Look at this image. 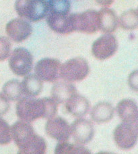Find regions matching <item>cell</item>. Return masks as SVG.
I'll use <instances>...</instances> for the list:
<instances>
[{"instance_id": "cell-1", "label": "cell", "mask_w": 138, "mask_h": 154, "mask_svg": "<svg viewBox=\"0 0 138 154\" xmlns=\"http://www.w3.org/2000/svg\"><path fill=\"white\" fill-rule=\"evenodd\" d=\"M57 103L52 98L35 99L24 96L16 104V114L20 120L31 123L39 118L49 119L57 114Z\"/></svg>"}, {"instance_id": "cell-2", "label": "cell", "mask_w": 138, "mask_h": 154, "mask_svg": "<svg viewBox=\"0 0 138 154\" xmlns=\"http://www.w3.org/2000/svg\"><path fill=\"white\" fill-rule=\"evenodd\" d=\"M12 139L18 147L20 154H44L46 143L42 137L35 133L30 123L20 120L11 126Z\"/></svg>"}, {"instance_id": "cell-3", "label": "cell", "mask_w": 138, "mask_h": 154, "mask_svg": "<svg viewBox=\"0 0 138 154\" xmlns=\"http://www.w3.org/2000/svg\"><path fill=\"white\" fill-rule=\"evenodd\" d=\"M15 10L20 17L38 22L47 15L48 5L46 0H16Z\"/></svg>"}, {"instance_id": "cell-4", "label": "cell", "mask_w": 138, "mask_h": 154, "mask_svg": "<svg viewBox=\"0 0 138 154\" xmlns=\"http://www.w3.org/2000/svg\"><path fill=\"white\" fill-rule=\"evenodd\" d=\"M90 72L88 62L83 57H74L61 66L60 78L68 82L82 81Z\"/></svg>"}, {"instance_id": "cell-5", "label": "cell", "mask_w": 138, "mask_h": 154, "mask_svg": "<svg viewBox=\"0 0 138 154\" xmlns=\"http://www.w3.org/2000/svg\"><path fill=\"white\" fill-rule=\"evenodd\" d=\"M9 66L14 75L25 76L31 72L33 67L32 54L24 48H18L10 55Z\"/></svg>"}, {"instance_id": "cell-6", "label": "cell", "mask_w": 138, "mask_h": 154, "mask_svg": "<svg viewBox=\"0 0 138 154\" xmlns=\"http://www.w3.org/2000/svg\"><path fill=\"white\" fill-rule=\"evenodd\" d=\"M113 137L116 145L120 149L123 150L132 149L137 141V124L123 122L115 128Z\"/></svg>"}, {"instance_id": "cell-7", "label": "cell", "mask_w": 138, "mask_h": 154, "mask_svg": "<svg viewBox=\"0 0 138 154\" xmlns=\"http://www.w3.org/2000/svg\"><path fill=\"white\" fill-rule=\"evenodd\" d=\"M75 31L86 34H94L99 30L98 13L88 10L82 13L72 14Z\"/></svg>"}, {"instance_id": "cell-8", "label": "cell", "mask_w": 138, "mask_h": 154, "mask_svg": "<svg viewBox=\"0 0 138 154\" xmlns=\"http://www.w3.org/2000/svg\"><path fill=\"white\" fill-rule=\"evenodd\" d=\"M118 49L116 37L111 34H105L98 38L92 46V53L96 59L104 60L112 57Z\"/></svg>"}, {"instance_id": "cell-9", "label": "cell", "mask_w": 138, "mask_h": 154, "mask_svg": "<svg viewBox=\"0 0 138 154\" xmlns=\"http://www.w3.org/2000/svg\"><path fill=\"white\" fill-rule=\"evenodd\" d=\"M62 64L55 58H43L38 61L34 67V72L42 81L53 82L60 78Z\"/></svg>"}, {"instance_id": "cell-10", "label": "cell", "mask_w": 138, "mask_h": 154, "mask_svg": "<svg viewBox=\"0 0 138 154\" xmlns=\"http://www.w3.org/2000/svg\"><path fill=\"white\" fill-rule=\"evenodd\" d=\"M70 126L71 134L76 143L85 145L92 140L94 135V127L89 120L78 118Z\"/></svg>"}, {"instance_id": "cell-11", "label": "cell", "mask_w": 138, "mask_h": 154, "mask_svg": "<svg viewBox=\"0 0 138 154\" xmlns=\"http://www.w3.org/2000/svg\"><path fill=\"white\" fill-rule=\"evenodd\" d=\"M45 132L49 137L59 142L68 141L71 136V126L64 118L54 116L48 119Z\"/></svg>"}, {"instance_id": "cell-12", "label": "cell", "mask_w": 138, "mask_h": 154, "mask_svg": "<svg viewBox=\"0 0 138 154\" xmlns=\"http://www.w3.org/2000/svg\"><path fill=\"white\" fill-rule=\"evenodd\" d=\"M5 31L10 39L16 43H20L31 35L32 27L28 21L17 18L10 20L6 24Z\"/></svg>"}, {"instance_id": "cell-13", "label": "cell", "mask_w": 138, "mask_h": 154, "mask_svg": "<svg viewBox=\"0 0 138 154\" xmlns=\"http://www.w3.org/2000/svg\"><path fill=\"white\" fill-rule=\"evenodd\" d=\"M46 23L52 31L57 33L68 35L75 31L72 14L70 15H57L49 13Z\"/></svg>"}, {"instance_id": "cell-14", "label": "cell", "mask_w": 138, "mask_h": 154, "mask_svg": "<svg viewBox=\"0 0 138 154\" xmlns=\"http://www.w3.org/2000/svg\"><path fill=\"white\" fill-rule=\"evenodd\" d=\"M90 102L84 96L76 93L65 103V108L68 113L76 118H82L90 109Z\"/></svg>"}, {"instance_id": "cell-15", "label": "cell", "mask_w": 138, "mask_h": 154, "mask_svg": "<svg viewBox=\"0 0 138 154\" xmlns=\"http://www.w3.org/2000/svg\"><path fill=\"white\" fill-rule=\"evenodd\" d=\"M117 112L124 122L137 124L138 110L136 101L131 99H124L117 106Z\"/></svg>"}, {"instance_id": "cell-16", "label": "cell", "mask_w": 138, "mask_h": 154, "mask_svg": "<svg viewBox=\"0 0 138 154\" xmlns=\"http://www.w3.org/2000/svg\"><path fill=\"white\" fill-rule=\"evenodd\" d=\"M98 13L99 30L105 34L114 32L117 29L118 23V17L115 11L104 8Z\"/></svg>"}, {"instance_id": "cell-17", "label": "cell", "mask_w": 138, "mask_h": 154, "mask_svg": "<svg viewBox=\"0 0 138 154\" xmlns=\"http://www.w3.org/2000/svg\"><path fill=\"white\" fill-rule=\"evenodd\" d=\"M77 93L75 85L65 81H59L51 89V97L57 104L65 103L73 95Z\"/></svg>"}, {"instance_id": "cell-18", "label": "cell", "mask_w": 138, "mask_h": 154, "mask_svg": "<svg viewBox=\"0 0 138 154\" xmlns=\"http://www.w3.org/2000/svg\"><path fill=\"white\" fill-rule=\"evenodd\" d=\"M115 109L111 103L99 102L93 107L91 110V118L94 122L98 124L109 122L114 116Z\"/></svg>"}, {"instance_id": "cell-19", "label": "cell", "mask_w": 138, "mask_h": 154, "mask_svg": "<svg viewBox=\"0 0 138 154\" xmlns=\"http://www.w3.org/2000/svg\"><path fill=\"white\" fill-rule=\"evenodd\" d=\"M21 84L24 95L26 97H37L43 90V81L33 74L26 75Z\"/></svg>"}, {"instance_id": "cell-20", "label": "cell", "mask_w": 138, "mask_h": 154, "mask_svg": "<svg viewBox=\"0 0 138 154\" xmlns=\"http://www.w3.org/2000/svg\"><path fill=\"white\" fill-rule=\"evenodd\" d=\"M3 94L8 100L18 101L24 97L21 82L16 79L8 81L2 88Z\"/></svg>"}, {"instance_id": "cell-21", "label": "cell", "mask_w": 138, "mask_h": 154, "mask_svg": "<svg viewBox=\"0 0 138 154\" xmlns=\"http://www.w3.org/2000/svg\"><path fill=\"white\" fill-rule=\"evenodd\" d=\"M91 152L81 144H72L67 141L59 142L55 149L56 154H89Z\"/></svg>"}, {"instance_id": "cell-22", "label": "cell", "mask_w": 138, "mask_h": 154, "mask_svg": "<svg viewBox=\"0 0 138 154\" xmlns=\"http://www.w3.org/2000/svg\"><path fill=\"white\" fill-rule=\"evenodd\" d=\"M118 23L121 27L128 31H132L137 29L138 24V15L136 9L125 11L121 15Z\"/></svg>"}, {"instance_id": "cell-23", "label": "cell", "mask_w": 138, "mask_h": 154, "mask_svg": "<svg viewBox=\"0 0 138 154\" xmlns=\"http://www.w3.org/2000/svg\"><path fill=\"white\" fill-rule=\"evenodd\" d=\"M48 12L52 14L68 15L70 12V0H49Z\"/></svg>"}, {"instance_id": "cell-24", "label": "cell", "mask_w": 138, "mask_h": 154, "mask_svg": "<svg viewBox=\"0 0 138 154\" xmlns=\"http://www.w3.org/2000/svg\"><path fill=\"white\" fill-rule=\"evenodd\" d=\"M12 141L11 128L4 119L0 117V145H5Z\"/></svg>"}, {"instance_id": "cell-25", "label": "cell", "mask_w": 138, "mask_h": 154, "mask_svg": "<svg viewBox=\"0 0 138 154\" xmlns=\"http://www.w3.org/2000/svg\"><path fill=\"white\" fill-rule=\"evenodd\" d=\"M12 49L9 38L5 37H0V62L4 61L9 57Z\"/></svg>"}, {"instance_id": "cell-26", "label": "cell", "mask_w": 138, "mask_h": 154, "mask_svg": "<svg viewBox=\"0 0 138 154\" xmlns=\"http://www.w3.org/2000/svg\"><path fill=\"white\" fill-rule=\"evenodd\" d=\"M10 109L9 100L3 93H0V117L8 113Z\"/></svg>"}, {"instance_id": "cell-27", "label": "cell", "mask_w": 138, "mask_h": 154, "mask_svg": "<svg viewBox=\"0 0 138 154\" xmlns=\"http://www.w3.org/2000/svg\"><path fill=\"white\" fill-rule=\"evenodd\" d=\"M129 85L135 91H137V70H135L129 76Z\"/></svg>"}, {"instance_id": "cell-28", "label": "cell", "mask_w": 138, "mask_h": 154, "mask_svg": "<svg viewBox=\"0 0 138 154\" xmlns=\"http://www.w3.org/2000/svg\"><path fill=\"white\" fill-rule=\"evenodd\" d=\"M99 5H103L104 7H109L112 4L114 0H95Z\"/></svg>"}]
</instances>
